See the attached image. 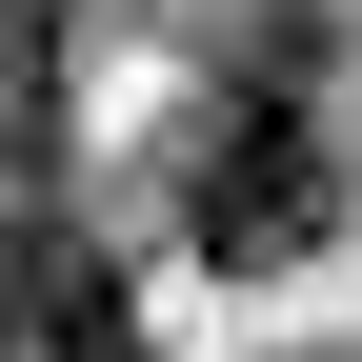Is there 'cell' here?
<instances>
[{"instance_id": "6da1fadb", "label": "cell", "mask_w": 362, "mask_h": 362, "mask_svg": "<svg viewBox=\"0 0 362 362\" xmlns=\"http://www.w3.org/2000/svg\"><path fill=\"white\" fill-rule=\"evenodd\" d=\"M181 242L242 262V282H262V262H322L342 242V141L302 101H221L202 141H181Z\"/></svg>"}, {"instance_id": "7a4b0ae2", "label": "cell", "mask_w": 362, "mask_h": 362, "mask_svg": "<svg viewBox=\"0 0 362 362\" xmlns=\"http://www.w3.org/2000/svg\"><path fill=\"white\" fill-rule=\"evenodd\" d=\"M0 362H141L121 262L81 242V221H40V202H0Z\"/></svg>"}, {"instance_id": "3957f363", "label": "cell", "mask_w": 362, "mask_h": 362, "mask_svg": "<svg viewBox=\"0 0 362 362\" xmlns=\"http://www.w3.org/2000/svg\"><path fill=\"white\" fill-rule=\"evenodd\" d=\"M322 61H342L322 0H242V101H322Z\"/></svg>"}, {"instance_id": "277c9868", "label": "cell", "mask_w": 362, "mask_h": 362, "mask_svg": "<svg viewBox=\"0 0 362 362\" xmlns=\"http://www.w3.org/2000/svg\"><path fill=\"white\" fill-rule=\"evenodd\" d=\"M40 40H61V0H0V141H21V101H40Z\"/></svg>"}]
</instances>
